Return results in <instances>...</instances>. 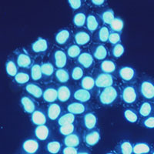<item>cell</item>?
I'll list each match as a JSON object with an SVG mask.
<instances>
[{
    "mask_svg": "<svg viewBox=\"0 0 154 154\" xmlns=\"http://www.w3.org/2000/svg\"><path fill=\"white\" fill-rule=\"evenodd\" d=\"M139 90L144 99L154 100V79L150 77H145L140 82Z\"/></svg>",
    "mask_w": 154,
    "mask_h": 154,
    "instance_id": "obj_1",
    "label": "cell"
},
{
    "mask_svg": "<svg viewBox=\"0 0 154 154\" xmlns=\"http://www.w3.org/2000/svg\"><path fill=\"white\" fill-rule=\"evenodd\" d=\"M118 97V91L114 86L103 88L99 96L100 103L103 106H109L116 100Z\"/></svg>",
    "mask_w": 154,
    "mask_h": 154,
    "instance_id": "obj_2",
    "label": "cell"
},
{
    "mask_svg": "<svg viewBox=\"0 0 154 154\" xmlns=\"http://www.w3.org/2000/svg\"><path fill=\"white\" fill-rule=\"evenodd\" d=\"M138 99L137 88L133 85H128L123 88L122 91V100L125 103L133 104Z\"/></svg>",
    "mask_w": 154,
    "mask_h": 154,
    "instance_id": "obj_3",
    "label": "cell"
},
{
    "mask_svg": "<svg viewBox=\"0 0 154 154\" xmlns=\"http://www.w3.org/2000/svg\"><path fill=\"white\" fill-rule=\"evenodd\" d=\"M95 83H96V87L98 88L103 89V88L109 87L113 85L114 77L110 73L103 72L96 76L95 79Z\"/></svg>",
    "mask_w": 154,
    "mask_h": 154,
    "instance_id": "obj_4",
    "label": "cell"
},
{
    "mask_svg": "<svg viewBox=\"0 0 154 154\" xmlns=\"http://www.w3.org/2000/svg\"><path fill=\"white\" fill-rule=\"evenodd\" d=\"M119 75L124 82H131L137 75V72L131 66H123L119 70Z\"/></svg>",
    "mask_w": 154,
    "mask_h": 154,
    "instance_id": "obj_5",
    "label": "cell"
},
{
    "mask_svg": "<svg viewBox=\"0 0 154 154\" xmlns=\"http://www.w3.org/2000/svg\"><path fill=\"white\" fill-rule=\"evenodd\" d=\"M100 133L98 130H92L86 133L84 137V141L86 144L89 146H93L100 142Z\"/></svg>",
    "mask_w": 154,
    "mask_h": 154,
    "instance_id": "obj_6",
    "label": "cell"
},
{
    "mask_svg": "<svg viewBox=\"0 0 154 154\" xmlns=\"http://www.w3.org/2000/svg\"><path fill=\"white\" fill-rule=\"evenodd\" d=\"M53 60L57 68H64L67 63V55L64 51L58 49L53 55Z\"/></svg>",
    "mask_w": 154,
    "mask_h": 154,
    "instance_id": "obj_7",
    "label": "cell"
},
{
    "mask_svg": "<svg viewBox=\"0 0 154 154\" xmlns=\"http://www.w3.org/2000/svg\"><path fill=\"white\" fill-rule=\"evenodd\" d=\"M77 60L81 66L85 69H89L93 65L94 57L89 53H81L80 55L77 57Z\"/></svg>",
    "mask_w": 154,
    "mask_h": 154,
    "instance_id": "obj_8",
    "label": "cell"
},
{
    "mask_svg": "<svg viewBox=\"0 0 154 154\" xmlns=\"http://www.w3.org/2000/svg\"><path fill=\"white\" fill-rule=\"evenodd\" d=\"M23 149L26 153L34 154L39 149V143L36 140L29 139L23 143Z\"/></svg>",
    "mask_w": 154,
    "mask_h": 154,
    "instance_id": "obj_9",
    "label": "cell"
},
{
    "mask_svg": "<svg viewBox=\"0 0 154 154\" xmlns=\"http://www.w3.org/2000/svg\"><path fill=\"white\" fill-rule=\"evenodd\" d=\"M48 49V42L46 39L39 37L32 44V50L35 53H45Z\"/></svg>",
    "mask_w": 154,
    "mask_h": 154,
    "instance_id": "obj_10",
    "label": "cell"
},
{
    "mask_svg": "<svg viewBox=\"0 0 154 154\" xmlns=\"http://www.w3.org/2000/svg\"><path fill=\"white\" fill-rule=\"evenodd\" d=\"M139 114L142 117H147L154 113V105L149 101H145L140 104L138 110Z\"/></svg>",
    "mask_w": 154,
    "mask_h": 154,
    "instance_id": "obj_11",
    "label": "cell"
},
{
    "mask_svg": "<svg viewBox=\"0 0 154 154\" xmlns=\"http://www.w3.org/2000/svg\"><path fill=\"white\" fill-rule=\"evenodd\" d=\"M34 133H35V136L38 140L44 141V140H47L48 137H49L50 130L46 124H42L37 126Z\"/></svg>",
    "mask_w": 154,
    "mask_h": 154,
    "instance_id": "obj_12",
    "label": "cell"
},
{
    "mask_svg": "<svg viewBox=\"0 0 154 154\" xmlns=\"http://www.w3.org/2000/svg\"><path fill=\"white\" fill-rule=\"evenodd\" d=\"M62 112V108L58 103H52L48 106L47 109V116L50 120H56L60 117V114Z\"/></svg>",
    "mask_w": 154,
    "mask_h": 154,
    "instance_id": "obj_13",
    "label": "cell"
},
{
    "mask_svg": "<svg viewBox=\"0 0 154 154\" xmlns=\"http://www.w3.org/2000/svg\"><path fill=\"white\" fill-rule=\"evenodd\" d=\"M31 120L33 124L38 126V125L46 124L47 118H46V115L43 111L41 110V109H35L32 113Z\"/></svg>",
    "mask_w": 154,
    "mask_h": 154,
    "instance_id": "obj_14",
    "label": "cell"
},
{
    "mask_svg": "<svg viewBox=\"0 0 154 154\" xmlns=\"http://www.w3.org/2000/svg\"><path fill=\"white\" fill-rule=\"evenodd\" d=\"M86 110V106L82 102H75L72 103L67 106V111L74 115H80L84 113Z\"/></svg>",
    "mask_w": 154,
    "mask_h": 154,
    "instance_id": "obj_15",
    "label": "cell"
},
{
    "mask_svg": "<svg viewBox=\"0 0 154 154\" xmlns=\"http://www.w3.org/2000/svg\"><path fill=\"white\" fill-rule=\"evenodd\" d=\"M42 98L46 103H52L58 100L57 89L53 87H49L43 91Z\"/></svg>",
    "mask_w": 154,
    "mask_h": 154,
    "instance_id": "obj_16",
    "label": "cell"
},
{
    "mask_svg": "<svg viewBox=\"0 0 154 154\" xmlns=\"http://www.w3.org/2000/svg\"><path fill=\"white\" fill-rule=\"evenodd\" d=\"M74 99L79 102H82V103H86L91 99V94L89 93V90L85 89L83 88L77 89L74 92L73 94Z\"/></svg>",
    "mask_w": 154,
    "mask_h": 154,
    "instance_id": "obj_17",
    "label": "cell"
},
{
    "mask_svg": "<svg viewBox=\"0 0 154 154\" xmlns=\"http://www.w3.org/2000/svg\"><path fill=\"white\" fill-rule=\"evenodd\" d=\"M83 124L87 130H93L97 124V118L93 112H88L83 117Z\"/></svg>",
    "mask_w": 154,
    "mask_h": 154,
    "instance_id": "obj_18",
    "label": "cell"
},
{
    "mask_svg": "<svg viewBox=\"0 0 154 154\" xmlns=\"http://www.w3.org/2000/svg\"><path fill=\"white\" fill-rule=\"evenodd\" d=\"M74 39L77 45L79 46H85L90 41V35L87 32L79 31L75 34Z\"/></svg>",
    "mask_w": 154,
    "mask_h": 154,
    "instance_id": "obj_19",
    "label": "cell"
},
{
    "mask_svg": "<svg viewBox=\"0 0 154 154\" xmlns=\"http://www.w3.org/2000/svg\"><path fill=\"white\" fill-rule=\"evenodd\" d=\"M63 143H64V145L67 146L77 147L80 144V138L77 133H72L71 134L65 136Z\"/></svg>",
    "mask_w": 154,
    "mask_h": 154,
    "instance_id": "obj_20",
    "label": "cell"
},
{
    "mask_svg": "<svg viewBox=\"0 0 154 154\" xmlns=\"http://www.w3.org/2000/svg\"><path fill=\"white\" fill-rule=\"evenodd\" d=\"M26 90L35 98L39 99L42 97L43 90L38 85L35 84V83H29V84L26 85Z\"/></svg>",
    "mask_w": 154,
    "mask_h": 154,
    "instance_id": "obj_21",
    "label": "cell"
},
{
    "mask_svg": "<svg viewBox=\"0 0 154 154\" xmlns=\"http://www.w3.org/2000/svg\"><path fill=\"white\" fill-rule=\"evenodd\" d=\"M58 100L62 103L67 102L71 96V89L67 86H61L58 88Z\"/></svg>",
    "mask_w": 154,
    "mask_h": 154,
    "instance_id": "obj_22",
    "label": "cell"
},
{
    "mask_svg": "<svg viewBox=\"0 0 154 154\" xmlns=\"http://www.w3.org/2000/svg\"><path fill=\"white\" fill-rule=\"evenodd\" d=\"M70 32L66 29H63L60 30L56 33L55 39L57 44L59 45H64L70 39Z\"/></svg>",
    "mask_w": 154,
    "mask_h": 154,
    "instance_id": "obj_23",
    "label": "cell"
},
{
    "mask_svg": "<svg viewBox=\"0 0 154 154\" xmlns=\"http://www.w3.org/2000/svg\"><path fill=\"white\" fill-rule=\"evenodd\" d=\"M21 103L24 111L27 113L32 114L35 110V105L33 100L29 96H23L21 99Z\"/></svg>",
    "mask_w": 154,
    "mask_h": 154,
    "instance_id": "obj_24",
    "label": "cell"
},
{
    "mask_svg": "<svg viewBox=\"0 0 154 154\" xmlns=\"http://www.w3.org/2000/svg\"><path fill=\"white\" fill-rule=\"evenodd\" d=\"M100 69L103 72L106 73H112L116 69V65L112 60H104L100 64Z\"/></svg>",
    "mask_w": 154,
    "mask_h": 154,
    "instance_id": "obj_25",
    "label": "cell"
},
{
    "mask_svg": "<svg viewBox=\"0 0 154 154\" xmlns=\"http://www.w3.org/2000/svg\"><path fill=\"white\" fill-rule=\"evenodd\" d=\"M151 146L147 143H138L133 146V153L145 154L151 152Z\"/></svg>",
    "mask_w": 154,
    "mask_h": 154,
    "instance_id": "obj_26",
    "label": "cell"
},
{
    "mask_svg": "<svg viewBox=\"0 0 154 154\" xmlns=\"http://www.w3.org/2000/svg\"><path fill=\"white\" fill-rule=\"evenodd\" d=\"M108 55L107 49L103 45H99L93 51V57L97 60H104Z\"/></svg>",
    "mask_w": 154,
    "mask_h": 154,
    "instance_id": "obj_27",
    "label": "cell"
},
{
    "mask_svg": "<svg viewBox=\"0 0 154 154\" xmlns=\"http://www.w3.org/2000/svg\"><path fill=\"white\" fill-rule=\"evenodd\" d=\"M32 61L29 56L25 53H20L17 57V64L22 68H29L32 65Z\"/></svg>",
    "mask_w": 154,
    "mask_h": 154,
    "instance_id": "obj_28",
    "label": "cell"
},
{
    "mask_svg": "<svg viewBox=\"0 0 154 154\" xmlns=\"http://www.w3.org/2000/svg\"><path fill=\"white\" fill-rule=\"evenodd\" d=\"M86 27H87L88 30L90 31L91 32L96 31L99 27V23L98 19L94 15H89V16L86 17Z\"/></svg>",
    "mask_w": 154,
    "mask_h": 154,
    "instance_id": "obj_29",
    "label": "cell"
},
{
    "mask_svg": "<svg viewBox=\"0 0 154 154\" xmlns=\"http://www.w3.org/2000/svg\"><path fill=\"white\" fill-rule=\"evenodd\" d=\"M55 75L58 81L61 83H66L69 79V73L66 69L64 68H59L56 72H55Z\"/></svg>",
    "mask_w": 154,
    "mask_h": 154,
    "instance_id": "obj_30",
    "label": "cell"
},
{
    "mask_svg": "<svg viewBox=\"0 0 154 154\" xmlns=\"http://www.w3.org/2000/svg\"><path fill=\"white\" fill-rule=\"evenodd\" d=\"M124 117L129 123H135L139 120V115L133 109H126L123 112Z\"/></svg>",
    "mask_w": 154,
    "mask_h": 154,
    "instance_id": "obj_31",
    "label": "cell"
},
{
    "mask_svg": "<svg viewBox=\"0 0 154 154\" xmlns=\"http://www.w3.org/2000/svg\"><path fill=\"white\" fill-rule=\"evenodd\" d=\"M111 30L113 32H120L123 31L124 28V22L120 17H115V19L112 21V23L109 24Z\"/></svg>",
    "mask_w": 154,
    "mask_h": 154,
    "instance_id": "obj_32",
    "label": "cell"
},
{
    "mask_svg": "<svg viewBox=\"0 0 154 154\" xmlns=\"http://www.w3.org/2000/svg\"><path fill=\"white\" fill-rule=\"evenodd\" d=\"M80 85L83 89H87V90H92L94 88V86H96L95 79H93V77L90 76V75L82 77Z\"/></svg>",
    "mask_w": 154,
    "mask_h": 154,
    "instance_id": "obj_33",
    "label": "cell"
},
{
    "mask_svg": "<svg viewBox=\"0 0 154 154\" xmlns=\"http://www.w3.org/2000/svg\"><path fill=\"white\" fill-rule=\"evenodd\" d=\"M75 119V115L73 113L68 112L67 113H65L64 115L58 118V124L60 126H62V125L67 124V123H74Z\"/></svg>",
    "mask_w": 154,
    "mask_h": 154,
    "instance_id": "obj_34",
    "label": "cell"
},
{
    "mask_svg": "<svg viewBox=\"0 0 154 154\" xmlns=\"http://www.w3.org/2000/svg\"><path fill=\"white\" fill-rule=\"evenodd\" d=\"M86 17L87 16H86L84 12H78L73 17V24L79 28L84 26L86 23Z\"/></svg>",
    "mask_w": 154,
    "mask_h": 154,
    "instance_id": "obj_35",
    "label": "cell"
},
{
    "mask_svg": "<svg viewBox=\"0 0 154 154\" xmlns=\"http://www.w3.org/2000/svg\"><path fill=\"white\" fill-rule=\"evenodd\" d=\"M119 152L122 154L133 153V146L129 140H123L119 144Z\"/></svg>",
    "mask_w": 154,
    "mask_h": 154,
    "instance_id": "obj_36",
    "label": "cell"
},
{
    "mask_svg": "<svg viewBox=\"0 0 154 154\" xmlns=\"http://www.w3.org/2000/svg\"><path fill=\"white\" fill-rule=\"evenodd\" d=\"M42 69L39 64H34L31 67V78L34 81H38L42 77Z\"/></svg>",
    "mask_w": 154,
    "mask_h": 154,
    "instance_id": "obj_37",
    "label": "cell"
},
{
    "mask_svg": "<svg viewBox=\"0 0 154 154\" xmlns=\"http://www.w3.org/2000/svg\"><path fill=\"white\" fill-rule=\"evenodd\" d=\"M62 148V145L57 140H53L49 142L46 145V149L49 153L56 154L60 152Z\"/></svg>",
    "mask_w": 154,
    "mask_h": 154,
    "instance_id": "obj_38",
    "label": "cell"
},
{
    "mask_svg": "<svg viewBox=\"0 0 154 154\" xmlns=\"http://www.w3.org/2000/svg\"><path fill=\"white\" fill-rule=\"evenodd\" d=\"M115 14H114L112 9H107V10L103 12V13L101 14V19L106 25L110 24L112 20L115 19Z\"/></svg>",
    "mask_w": 154,
    "mask_h": 154,
    "instance_id": "obj_39",
    "label": "cell"
},
{
    "mask_svg": "<svg viewBox=\"0 0 154 154\" xmlns=\"http://www.w3.org/2000/svg\"><path fill=\"white\" fill-rule=\"evenodd\" d=\"M42 75L46 77H50L53 75L54 72V66L51 63H45L41 65Z\"/></svg>",
    "mask_w": 154,
    "mask_h": 154,
    "instance_id": "obj_40",
    "label": "cell"
},
{
    "mask_svg": "<svg viewBox=\"0 0 154 154\" xmlns=\"http://www.w3.org/2000/svg\"><path fill=\"white\" fill-rule=\"evenodd\" d=\"M110 31L107 26H103L100 29L97 34L98 39L102 42H106L108 41Z\"/></svg>",
    "mask_w": 154,
    "mask_h": 154,
    "instance_id": "obj_41",
    "label": "cell"
},
{
    "mask_svg": "<svg viewBox=\"0 0 154 154\" xmlns=\"http://www.w3.org/2000/svg\"><path fill=\"white\" fill-rule=\"evenodd\" d=\"M80 53L81 49L79 45H77V44L72 45L67 49V56L69 58H72V59L77 58L80 55Z\"/></svg>",
    "mask_w": 154,
    "mask_h": 154,
    "instance_id": "obj_42",
    "label": "cell"
},
{
    "mask_svg": "<svg viewBox=\"0 0 154 154\" xmlns=\"http://www.w3.org/2000/svg\"><path fill=\"white\" fill-rule=\"evenodd\" d=\"M60 133L63 136H67L71 133H74L75 130V125L74 123H67V124L60 126Z\"/></svg>",
    "mask_w": 154,
    "mask_h": 154,
    "instance_id": "obj_43",
    "label": "cell"
},
{
    "mask_svg": "<svg viewBox=\"0 0 154 154\" xmlns=\"http://www.w3.org/2000/svg\"><path fill=\"white\" fill-rule=\"evenodd\" d=\"M125 53V48L123 44L120 42L114 45L112 49V55L115 58H120Z\"/></svg>",
    "mask_w": 154,
    "mask_h": 154,
    "instance_id": "obj_44",
    "label": "cell"
},
{
    "mask_svg": "<svg viewBox=\"0 0 154 154\" xmlns=\"http://www.w3.org/2000/svg\"><path fill=\"white\" fill-rule=\"evenodd\" d=\"M15 80L17 83L19 84H25L29 81L30 76L29 74H27L26 72H18L16 75H15Z\"/></svg>",
    "mask_w": 154,
    "mask_h": 154,
    "instance_id": "obj_45",
    "label": "cell"
},
{
    "mask_svg": "<svg viewBox=\"0 0 154 154\" xmlns=\"http://www.w3.org/2000/svg\"><path fill=\"white\" fill-rule=\"evenodd\" d=\"M83 69L81 66H75L71 72V76L74 80H79L83 77Z\"/></svg>",
    "mask_w": 154,
    "mask_h": 154,
    "instance_id": "obj_46",
    "label": "cell"
},
{
    "mask_svg": "<svg viewBox=\"0 0 154 154\" xmlns=\"http://www.w3.org/2000/svg\"><path fill=\"white\" fill-rule=\"evenodd\" d=\"M6 72L10 76H15L18 73V69L14 62H7V63H6Z\"/></svg>",
    "mask_w": 154,
    "mask_h": 154,
    "instance_id": "obj_47",
    "label": "cell"
},
{
    "mask_svg": "<svg viewBox=\"0 0 154 154\" xmlns=\"http://www.w3.org/2000/svg\"><path fill=\"white\" fill-rule=\"evenodd\" d=\"M108 41L110 42L112 45H116V44L120 42L121 41L120 32H113V31L110 32Z\"/></svg>",
    "mask_w": 154,
    "mask_h": 154,
    "instance_id": "obj_48",
    "label": "cell"
},
{
    "mask_svg": "<svg viewBox=\"0 0 154 154\" xmlns=\"http://www.w3.org/2000/svg\"><path fill=\"white\" fill-rule=\"evenodd\" d=\"M142 124L147 129H154V116L151 115L145 117V119L143 120Z\"/></svg>",
    "mask_w": 154,
    "mask_h": 154,
    "instance_id": "obj_49",
    "label": "cell"
},
{
    "mask_svg": "<svg viewBox=\"0 0 154 154\" xmlns=\"http://www.w3.org/2000/svg\"><path fill=\"white\" fill-rule=\"evenodd\" d=\"M69 5L72 9L77 10L82 6V0H68Z\"/></svg>",
    "mask_w": 154,
    "mask_h": 154,
    "instance_id": "obj_50",
    "label": "cell"
},
{
    "mask_svg": "<svg viewBox=\"0 0 154 154\" xmlns=\"http://www.w3.org/2000/svg\"><path fill=\"white\" fill-rule=\"evenodd\" d=\"M63 154H78L79 150H78V148L74 146H66L64 147V149L62 151Z\"/></svg>",
    "mask_w": 154,
    "mask_h": 154,
    "instance_id": "obj_51",
    "label": "cell"
},
{
    "mask_svg": "<svg viewBox=\"0 0 154 154\" xmlns=\"http://www.w3.org/2000/svg\"><path fill=\"white\" fill-rule=\"evenodd\" d=\"M93 5H96V6H100L105 2V0H91Z\"/></svg>",
    "mask_w": 154,
    "mask_h": 154,
    "instance_id": "obj_52",
    "label": "cell"
},
{
    "mask_svg": "<svg viewBox=\"0 0 154 154\" xmlns=\"http://www.w3.org/2000/svg\"><path fill=\"white\" fill-rule=\"evenodd\" d=\"M151 152H152V154H154V149H153V150H152V151H151Z\"/></svg>",
    "mask_w": 154,
    "mask_h": 154,
    "instance_id": "obj_53",
    "label": "cell"
}]
</instances>
